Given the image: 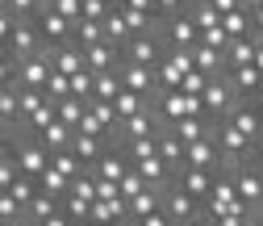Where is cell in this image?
I'll return each mask as SVG.
<instances>
[{"mask_svg":"<svg viewBox=\"0 0 263 226\" xmlns=\"http://www.w3.org/2000/svg\"><path fill=\"white\" fill-rule=\"evenodd\" d=\"M251 34H259V38H263V5H259V9H251Z\"/></svg>","mask_w":263,"mask_h":226,"instance_id":"f907efd6","label":"cell"},{"mask_svg":"<svg viewBox=\"0 0 263 226\" xmlns=\"http://www.w3.org/2000/svg\"><path fill=\"white\" fill-rule=\"evenodd\" d=\"M184 168H209V172L221 168V155H217V143H213L209 130L196 143H184Z\"/></svg>","mask_w":263,"mask_h":226,"instance_id":"30bf717a","label":"cell"},{"mask_svg":"<svg viewBox=\"0 0 263 226\" xmlns=\"http://www.w3.org/2000/svg\"><path fill=\"white\" fill-rule=\"evenodd\" d=\"M113 109H117V121H125V117L151 109V101H146V96H138V92H125V88H121V92L113 96Z\"/></svg>","mask_w":263,"mask_h":226,"instance_id":"484cf974","label":"cell"},{"mask_svg":"<svg viewBox=\"0 0 263 226\" xmlns=\"http://www.w3.org/2000/svg\"><path fill=\"white\" fill-rule=\"evenodd\" d=\"M38 188H42V193H50V197H59V201H63V197H67V193H71V180L63 176L59 168H46V172L38 176Z\"/></svg>","mask_w":263,"mask_h":226,"instance_id":"f1b7e54d","label":"cell"},{"mask_svg":"<svg viewBox=\"0 0 263 226\" xmlns=\"http://www.w3.org/2000/svg\"><path fill=\"white\" fill-rule=\"evenodd\" d=\"M125 13H138V17H155V0H121ZM159 21V17H155Z\"/></svg>","mask_w":263,"mask_h":226,"instance_id":"bcb514c9","label":"cell"},{"mask_svg":"<svg viewBox=\"0 0 263 226\" xmlns=\"http://www.w3.org/2000/svg\"><path fill=\"white\" fill-rule=\"evenodd\" d=\"M121 92V76L117 72H101L92 84V101H113V96Z\"/></svg>","mask_w":263,"mask_h":226,"instance_id":"4dcf8cb0","label":"cell"},{"mask_svg":"<svg viewBox=\"0 0 263 226\" xmlns=\"http://www.w3.org/2000/svg\"><path fill=\"white\" fill-rule=\"evenodd\" d=\"M0 13H9V0H0Z\"/></svg>","mask_w":263,"mask_h":226,"instance_id":"6f0895ef","label":"cell"},{"mask_svg":"<svg viewBox=\"0 0 263 226\" xmlns=\"http://www.w3.org/2000/svg\"><path fill=\"white\" fill-rule=\"evenodd\" d=\"M163 214L172 218V226H196V218H201V201L188 197L176 180H167V184H163Z\"/></svg>","mask_w":263,"mask_h":226,"instance_id":"7a4b0ae2","label":"cell"},{"mask_svg":"<svg viewBox=\"0 0 263 226\" xmlns=\"http://www.w3.org/2000/svg\"><path fill=\"white\" fill-rule=\"evenodd\" d=\"M88 226H96V222H88Z\"/></svg>","mask_w":263,"mask_h":226,"instance_id":"94428289","label":"cell"},{"mask_svg":"<svg viewBox=\"0 0 263 226\" xmlns=\"http://www.w3.org/2000/svg\"><path fill=\"white\" fill-rule=\"evenodd\" d=\"M101 29H105V42H113L117 50H121L129 38H134V34H129V21H125V13H121L117 5H113V9H109V17L101 21Z\"/></svg>","mask_w":263,"mask_h":226,"instance_id":"e0dca14e","label":"cell"},{"mask_svg":"<svg viewBox=\"0 0 263 226\" xmlns=\"http://www.w3.org/2000/svg\"><path fill=\"white\" fill-rule=\"evenodd\" d=\"M234 101H242V96H234V88H230V80H226V76L209 80V84H205V92H201L205 121H221V117L230 113V105H234Z\"/></svg>","mask_w":263,"mask_h":226,"instance_id":"277c9868","label":"cell"},{"mask_svg":"<svg viewBox=\"0 0 263 226\" xmlns=\"http://www.w3.org/2000/svg\"><path fill=\"white\" fill-rule=\"evenodd\" d=\"M109 0H84V5H80V17H88V21H105L109 17Z\"/></svg>","mask_w":263,"mask_h":226,"instance_id":"60d3db41","label":"cell"},{"mask_svg":"<svg viewBox=\"0 0 263 226\" xmlns=\"http://www.w3.org/2000/svg\"><path fill=\"white\" fill-rule=\"evenodd\" d=\"M255 42H259V34H251V38H230V42H226V67H242V63H251V59H255Z\"/></svg>","mask_w":263,"mask_h":226,"instance_id":"44dd1931","label":"cell"},{"mask_svg":"<svg viewBox=\"0 0 263 226\" xmlns=\"http://www.w3.org/2000/svg\"><path fill=\"white\" fill-rule=\"evenodd\" d=\"M84 67L92 76H101V72H117L121 67V50L113 42H96V46H84Z\"/></svg>","mask_w":263,"mask_h":226,"instance_id":"8fae6325","label":"cell"},{"mask_svg":"<svg viewBox=\"0 0 263 226\" xmlns=\"http://www.w3.org/2000/svg\"><path fill=\"white\" fill-rule=\"evenodd\" d=\"M163 34L159 29H146V34H134L121 46V63H138V67H159L163 63Z\"/></svg>","mask_w":263,"mask_h":226,"instance_id":"6da1fadb","label":"cell"},{"mask_svg":"<svg viewBox=\"0 0 263 226\" xmlns=\"http://www.w3.org/2000/svg\"><path fill=\"white\" fill-rule=\"evenodd\" d=\"M247 101H251V105H255V109H259V113H263V84H259V88H255V92H251V96H247Z\"/></svg>","mask_w":263,"mask_h":226,"instance_id":"816d5d0a","label":"cell"},{"mask_svg":"<svg viewBox=\"0 0 263 226\" xmlns=\"http://www.w3.org/2000/svg\"><path fill=\"white\" fill-rule=\"evenodd\" d=\"M34 138H38V143H42V147H46V151L54 155V151H63V147H67V143H71V130H67V126H63V121L54 117V121L46 126V130H38Z\"/></svg>","mask_w":263,"mask_h":226,"instance_id":"d4e9b609","label":"cell"},{"mask_svg":"<svg viewBox=\"0 0 263 226\" xmlns=\"http://www.w3.org/2000/svg\"><path fill=\"white\" fill-rule=\"evenodd\" d=\"M159 159H163V164H167L172 172H180V168H184V143L167 130V126L159 130Z\"/></svg>","mask_w":263,"mask_h":226,"instance_id":"ffe728a7","label":"cell"},{"mask_svg":"<svg viewBox=\"0 0 263 226\" xmlns=\"http://www.w3.org/2000/svg\"><path fill=\"white\" fill-rule=\"evenodd\" d=\"M134 226H172V218L163 214V210H155V214H146V218H138Z\"/></svg>","mask_w":263,"mask_h":226,"instance_id":"681fc988","label":"cell"},{"mask_svg":"<svg viewBox=\"0 0 263 226\" xmlns=\"http://www.w3.org/2000/svg\"><path fill=\"white\" fill-rule=\"evenodd\" d=\"M155 80H159V92H172V88H180V72L172 67V63H159V67H155Z\"/></svg>","mask_w":263,"mask_h":226,"instance_id":"ab89813d","label":"cell"},{"mask_svg":"<svg viewBox=\"0 0 263 226\" xmlns=\"http://www.w3.org/2000/svg\"><path fill=\"white\" fill-rule=\"evenodd\" d=\"M184 193H188V197H196V201H201V197H209V184H213V172L209 168H180L176 176H172Z\"/></svg>","mask_w":263,"mask_h":226,"instance_id":"5bb4252c","label":"cell"},{"mask_svg":"<svg viewBox=\"0 0 263 226\" xmlns=\"http://www.w3.org/2000/svg\"><path fill=\"white\" fill-rule=\"evenodd\" d=\"M192 63H196V72L209 76V80H217V76L230 72V67H226V50H217V46H201V42L192 46Z\"/></svg>","mask_w":263,"mask_h":226,"instance_id":"4fadbf2b","label":"cell"},{"mask_svg":"<svg viewBox=\"0 0 263 226\" xmlns=\"http://www.w3.org/2000/svg\"><path fill=\"white\" fill-rule=\"evenodd\" d=\"M238 5H242V9L251 13V9H259V5H263V0H238Z\"/></svg>","mask_w":263,"mask_h":226,"instance_id":"db71d44e","label":"cell"},{"mask_svg":"<svg viewBox=\"0 0 263 226\" xmlns=\"http://www.w3.org/2000/svg\"><path fill=\"white\" fill-rule=\"evenodd\" d=\"M17 218H25V210L13 201V193L5 188V193H0V222H17Z\"/></svg>","mask_w":263,"mask_h":226,"instance_id":"b9f144b4","label":"cell"},{"mask_svg":"<svg viewBox=\"0 0 263 226\" xmlns=\"http://www.w3.org/2000/svg\"><path fill=\"white\" fill-rule=\"evenodd\" d=\"M46 5H54V0H38V9H46Z\"/></svg>","mask_w":263,"mask_h":226,"instance_id":"680465c9","label":"cell"},{"mask_svg":"<svg viewBox=\"0 0 263 226\" xmlns=\"http://www.w3.org/2000/svg\"><path fill=\"white\" fill-rule=\"evenodd\" d=\"M226 80H230V88H234V96H242V101H247V96L263 84V72L255 67V63H242V67H230Z\"/></svg>","mask_w":263,"mask_h":226,"instance_id":"9a60e30c","label":"cell"},{"mask_svg":"<svg viewBox=\"0 0 263 226\" xmlns=\"http://www.w3.org/2000/svg\"><path fill=\"white\" fill-rule=\"evenodd\" d=\"M71 193H76V197H84V201H96V172L84 168V172L71 180Z\"/></svg>","mask_w":263,"mask_h":226,"instance_id":"8d00e7d4","label":"cell"},{"mask_svg":"<svg viewBox=\"0 0 263 226\" xmlns=\"http://www.w3.org/2000/svg\"><path fill=\"white\" fill-rule=\"evenodd\" d=\"M117 76H121V88H125V92H138V96H146V101H155V92H159L155 67H138V63H121V67H117Z\"/></svg>","mask_w":263,"mask_h":226,"instance_id":"9c48e42d","label":"cell"},{"mask_svg":"<svg viewBox=\"0 0 263 226\" xmlns=\"http://www.w3.org/2000/svg\"><path fill=\"white\" fill-rule=\"evenodd\" d=\"M117 188H121V197H125V201H129V197H138V193H142V188H146V180H142V176H138V172H134V164H129V172H125V176H121V180H117Z\"/></svg>","mask_w":263,"mask_h":226,"instance_id":"74e56055","label":"cell"},{"mask_svg":"<svg viewBox=\"0 0 263 226\" xmlns=\"http://www.w3.org/2000/svg\"><path fill=\"white\" fill-rule=\"evenodd\" d=\"M0 226H25V218H17V222H0Z\"/></svg>","mask_w":263,"mask_h":226,"instance_id":"9f6ffc18","label":"cell"},{"mask_svg":"<svg viewBox=\"0 0 263 226\" xmlns=\"http://www.w3.org/2000/svg\"><path fill=\"white\" fill-rule=\"evenodd\" d=\"M159 34H163V46H184V50H192L196 42H201V29L192 25L188 9H184V13H176V17H167V21L159 25Z\"/></svg>","mask_w":263,"mask_h":226,"instance_id":"8992f818","label":"cell"},{"mask_svg":"<svg viewBox=\"0 0 263 226\" xmlns=\"http://www.w3.org/2000/svg\"><path fill=\"white\" fill-rule=\"evenodd\" d=\"M226 121L234 126V130H242V134L263 151V113H259L251 101H234V105H230V113H226Z\"/></svg>","mask_w":263,"mask_h":226,"instance_id":"5b68a950","label":"cell"},{"mask_svg":"<svg viewBox=\"0 0 263 226\" xmlns=\"http://www.w3.org/2000/svg\"><path fill=\"white\" fill-rule=\"evenodd\" d=\"M234 193H238V201L259 218L263 214V176H259V164L255 159H242V164L234 168Z\"/></svg>","mask_w":263,"mask_h":226,"instance_id":"3957f363","label":"cell"},{"mask_svg":"<svg viewBox=\"0 0 263 226\" xmlns=\"http://www.w3.org/2000/svg\"><path fill=\"white\" fill-rule=\"evenodd\" d=\"M92 84H96V76L84 67V72H76L71 76V96H80V101H92Z\"/></svg>","mask_w":263,"mask_h":226,"instance_id":"f35d334b","label":"cell"},{"mask_svg":"<svg viewBox=\"0 0 263 226\" xmlns=\"http://www.w3.org/2000/svg\"><path fill=\"white\" fill-rule=\"evenodd\" d=\"M54 214H59V197H50V193H42V188L34 193V201L25 205V222H29V226H42V222L54 218Z\"/></svg>","mask_w":263,"mask_h":226,"instance_id":"d6986e66","label":"cell"},{"mask_svg":"<svg viewBox=\"0 0 263 226\" xmlns=\"http://www.w3.org/2000/svg\"><path fill=\"white\" fill-rule=\"evenodd\" d=\"M71 151H76V159L84 168H92L96 159L105 155V147H109V138H101V134H80V130H71V143H67Z\"/></svg>","mask_w":263,"mask_h":226,"instance_id":"7c38bea8","label":"cell"},{"mask_svg":"<svg viewBox=\"0 0 263 226\" xmlns=\"http://www.w3.org/2000/svg\"><path fill=\"white\" fill-rule=\"evenodd\" d=\"M42 92H46V101H54V105H59L63 96H71V76L50 72V80H46V88H42Z\"/></svg>","mask_w":263,"mask_h":226,"instance_id":"e575fe53","label":"cell"},{"mask_svg":"<svg viewBox=\"0 0 263 226\" xmlns=\"http://www.w3.org/2000/svg\"><path fill=\"white\" fill-rule=\"evenodd\" d=\"M121 197V188H117V180H96V201H117ZM125 201V197H121Z\"/></svg>","mask_w":263,"mask_h":226,"instance_id":"f6af8a7d","label":"cell"},{"mask_svg":"<svg viewBox=\"0 0 263 226\" xmlns=\"http://www.w3.org/2000/svg\"><path fill=\"white\" fill-rule=\"evenodd\" d=\"M84 113H88V101H80V96H63V101L54 105V117H59L63 126H67V130H76Z\"/></svg>","mask_w":263,"mask_h":226,"instance_id":"cb8c5ba5","label":"cell"},{"mask_svg":"<svg viewBox=\"0 0 263 226\" xmlns=\"http://www.w3.org/2000/svg\"><path fill=\"white\" fill-rule=\"evenodd\" d=\"M88 113H92L96 121L105 126V134L117 126V109H113V101H88Z\"/></svg>","mask_w":263,"mask_h":226,"instance_id":"d590c367","label":"cell"},{"mask_svg":"<svg viewBox=\"0 0 263 226\" xmlns=\"http://www.w3.org/2000/svg\"><path fill=\"white\" fill-rule=\"evenodd\" d=\"M188 5H192V0H188Z\"/></svg>","mask_w":263,"mask_h":226,"instance_id":"6125c7cd","label":"cell"},{"mask_svg":"<svg viewBox=\"0 0 263 226\" xmlns=\"http://www.w3.org/2000/svg\"><path fill=\"white\" fill-rule=\"evenodd\" d=\"M109 5H121V0H109Z\"/></svg>","mask_w":263,"mask_h":226,"instance_id":"91938a15","label":"cell"},{"mask_svg":"<svg viewBox=\"0 0 263 226\" xmlns=\"http://www.w3.org/2000/svg\"><path fill=\"white\" fill-rule=\"evenodd\" d=\"M155 210H163V188H151V184L138 193V197H129V201H125V214L134 218V222L146 218V214H155Z\"/></svg>","mask_w":263,"mask_h":226,"instance_id":"2e32d148","label":"cell"},{"mask_svg":"<svg viewBox=\"0 0 263 226\" xmlns=\"http://www.w3.org/2000/svg\"><path fill=\"white\" fill-rule=\"evenodd\" d=\"M71 42H76V46H96V42H105L101 21H88V17L71 21Z\"/></svg>","mask_w":263,"mask_h":226,"instance_id":"603a6c76","label":"cell"},{"mask_svg":"<svg viewBox=\"0 0 263 226\" xmlns=\"http://www.w3.org/2000/svg\"><path fill=\"white\" fill-rule=\"evenodd\" d=\"M167 130H172L180 143H196V138L209 130V121H205V117H180V121H172V126H167Z\"/></svg>","mask_w":263,"mask_h":226,"instance_id":"83f0119b","label":"cell"},{"mask_svg":"<svg viewBox=\"0 0 263 226\" xmlns=\"http://www.w3.org/2000/svg\"><path fill=\"white\" fill-rule=\"evenodd\" d=\"M251 63H255V67H259V72H263V38L255 42V59H251Z\"/></svg>","mask_w":263,"mask_h":226,"instance_id":"f5cc1de1","label":"cell"},{"mask_svg":"<svg viewBox=\"0 0 263 226\" xmlns=\"http://www.w3.org/2000/svg\"><path fill=\"white\" fill-rule=\"evenodd\" d=\"M80 5H84V0H54V13H63V17H67V21H80Z\"/></svg>","mask_w":263,"mask_h":226,"instance_id":"7dc6e473","label":"cell"},{"mask_svg":"<svg viewBox=\"0 0 263 226\" xmlns=\"http://www.w3.org/2000/svg\"><path fill=\"white\" fill-rule=\"evenodd\" d=\"M5 50L13 59H29V55H38L42 50V34H38V25L34 21H13V34L5 42Z\"/></svg>","mask_w":263,"mask_h":226,"instance_id":"ba28073f","label":"cell"},{"mask_svg":"<svg viewBox=\"0 0 263 226\" xmlns=\"http://www.w3.org/2000/svg\"><path fill=\"white\" fill-rule=\"evenodd\" d=\"M134 172H138V176H142L151 188H163V184H167V180L176 176V172H172L167 164H163L159 155H151V159H138V164H134Z\"/></svg>","mask_w":263,"mask_h":226,"instance_id":"ac0fdd59","label":"cell"},{"mask_svg":"<svg viewBox=\"0 0 263 226\" xmlns=\"http://www.w3.org/2000/svg\"><path fill=\"white\" fill-rule=\"evenodd\" d=\"M205 84H209V76H201V72L192 67V72L180 80V92H188V96H201V92H205Z\"/></svg>","mask_w":263,"mask_h":226,"instance_id":"7bdbcfd3","label":"cell"},{"mask_svg":"<svg viewBox=\"0 0 263 226\" xmlns=\"http://www.w3.org/2000/svg\"><path fill=\"white\" fill-rule=\"evenodd\" d=\"M59 210L67 214L71 222H88V214H92V201H84V197H76V193H67V197L59 201Z\"/></svg>","mask_w":263,"mask_h":226,"instance_id":"d6a6232c","label":"cell"},{"mask_svg":"<svg viewBox=\"0 0 263 226\" xmlns=\"http://www.w3.org/2000/svg\"><path fill=\"white\" fill-rule=\"evenodd\" d=\"M117 218H129L121 197H117V201H92V214H88V222H96V226H109V222H117Z\"/></svg>","mask_w":263,"mask_h":226,"instance_id":"4316f807","label":"cell"},{"mask_svg":"<svg viewBox=\"0 0 263 226\" xmlns=\"http://www.w3.org/2000/svg\"><path fill=\"white\" fill-rule=\"evenodd\" d=\"M251 218H255V214H251V210H247V205H242V201L234 197L230 205H221V210H217V214L209 218V226H247Z\"/></svg>","mask_w":263,"mask_h":226,"instance_id":"7402d4cb","label":"cell"},{"mask_svg":"<svg viewBox=\"0 0 263 226\" xmlns=\"http://www.w3.org/2000/svg\"><path fill=\"white\" fill-rule=\"evenodd\" d=\"M109 226H134V218H117V222H109Z\"/></svg>","mask_w":263,"mask_h":226,"instance_id":"11a10c76","label":"cell"},{"mask_svg":"<svg viewBox=\"0 0 263 226\" xmlns=\"http://www.w3.org/2000/svg\"><path fill=\"white\" fill-rule=\"evenodd\" d=\"M76 130H80V134H101V138H109V134H105V126L96 121L92 113H84V117H80V126H76Z\"/></svg>","mask_w":263,"mask_h":226,"instance_id":"c3c4849f","label":"cell"},{"mask_svg":"<svg viewBox=\"0 0 263 226\" xmlns=\"http://www.w3.org/2000/svg\"><path fill=\"white\" fill-rule=\"evenodd\" d=\"M226 42H230V34L221 25H213V29H201V46H217V50H226Z\"/></svg>","mask_w":263,"mask_h":226,"instance_id":"ee69618b","label":"cell"},{"mask_svg":"<svg viewBox=\"0 0 263 226\" xmlns=\"http://www.w3.org/2000/svg\"><path fill=\"white\" fill-rule=\"evenodd\" d=\"M221 29H226L230 38H251V13H247V9L221 13Z\"/></svg>","mask_w":263,"mask_h":226,"instance_id":"f546056e","label":"cell"},{"mask_svg":"<svg viewBox=\"0 0 263 226\" xmlns=\"http://www.w3.org/2000/svg\"><path fill=\"white\" fill-rule=\"evenodd\" d=\"M50 168H59V172L67 176V180H76V176L84 172V164L76 159V151H71V147H63V151H54V155H50Z\"/></svg>","mask_w":263,"mask_h":226,"instance_id":"1f68e13d","label":"cell"},{"mask_svg":"<svg viewBox=\"0 0 263 226\" xmlns=\"http://www.w3.org/2000/svg\"><path fill=\"white\" fill-rule=\"evenodd\" d=\"M9 193H13V201L25 210L29 201H34V193H38V180H34V176H17V180L9 184Z\"/></svg>","mask_w":263,"mask_h":226,"instance_id":"836d02e7","label":"cell"},{"mask_svg":"<svg viewBox=\"0 0 263 226\" xmlns=\"http://www.w3.org/2000/svg\"><path fill=\"white\" fill-rule=\"evenodd\" d=\"M34 25H38V34H42V46H63V42H71V21L54 13L50 5L34 13Z\"/></svg>","mask_w":263,"mask_h":226,"instance_id":"52a82bcc","label":"cell"}]
</instances>
